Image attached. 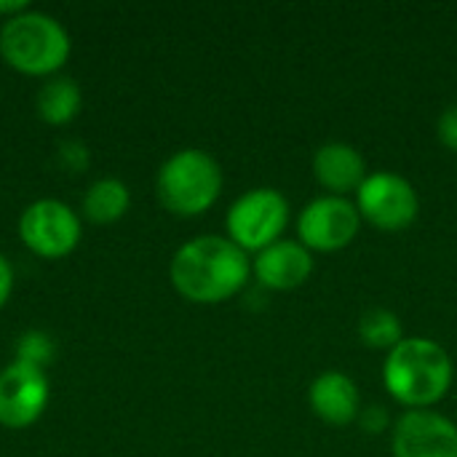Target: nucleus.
<instances>
[{"label": "nucleus", "mask_w": 457, "mask_h": 457, "mask_svg": "<svg viewBox=\"0 0 457 457\" xmlns=\"http://www.w3.org/2000/svg\"><path fill=\"white\" fill-rule=\"evenodd\" d=\"M289 214L292 209L281 190L252 187L230 204L225 230L238 249H244L246 254H257L284 238Z\"/></svg>", "instance_id": "39448f33"}, {"label": "nucleus", "mask_w": 457, "mask_h": 457, "mask_svg": "<svg viewBox=\"0 0 457 457\" xmlns=\"http://www.w3.org/2000/svg\"><path fill=\"white\" fill-rule=\"evenodd\" d=\"M51 356H54V343L43 332H27L16 340V359L19 361L35 364L43 370V364H48Z\"/></svg>", "instance_id": "f3484780"}, {"label": "nucleus", "mask_w": 457, "mask_h": 457, "mask_svg": "<svg viewBox=\"0 0 457 457\" xmlns=\"http://www.w3.org/2000/svg\"><path fill=\"white\" fill-rule=\"evenodd\" d=\"M51 388L48 378L40 367L13 359L0 372V426L19 431L32 426L46 404H48Z\"/></svg>", "instance_id": "1a4fd4ad"}, {"label": "nucleus", "mask_w": 457, "mask_h": 457, "mask_svg": "<svg viewBox=\"0 0 457 457\" xmlns=\"http://www.w3.org/2000/svg\"><path fill=\"white\" fill-rule=\"evenodd\" d=\"M169 278L187 303L220 305L249 284L252 257L228 236H198L174 252Z\"/></svg>", "instance_id": "f257e3e1"}, {"label": "nucleus", "mask_w": 457, "mask_h": 457, "mask_svg": "<svg viewBox=\"0 0 457 457\" xmlns=\"http://www.w3.org/2000/svg\"><path fill=\"white\" fill-rule=\"evenodd\" d=\"M455 378V367L445 345L431 337H404L386 353L383 386L394 402L407 410H431L439 404Z\"/></svg>", "instance_id": "f03ea898"}, {"label": "nucleus", "mask_w": 457, "mask_h": 457, "mask_svg": "<svg viewBox=\"0 0 457 457\" xmlns=\"http://www.w3.org/2000/svg\"><path fill=\"white\" fill-rule=\"evenodd\" d=\"M361 222L383 233H399L415 225L420 195L415 185L396 171H370L353 198Z\"/></svg>", "instance_id": "423d86ee"}, {"label": "nucleus", "mask_w": 457, "mask_h": 457, "mask_svg": "<svg viewBox=\"0 0 457 457\" xmlns=\"http://www.w3.org/2000/svg\"><path fill=\"white\" fill-rule=\"evenodd\" d=\"M394 457H457V426L436 410H407L391 431Z\"/></svg>", "instance_id": "9d476101"}, {"label": "nucleus", "mask_w": 457, "mask_h": 457, "mask_svg": "<svg viewBox=\"0 0 457 457\" xmlns=\"http://www.w3.org/2000/svg\"><path fill=\"white\" fill-rule=\"evenodd\" d=\"M252 276L270 292L300 289L313 276V252L297 238H281L252 257Z\"/></svg>", "instance_id": "9b49d317"}, {"label": "nucleus", "mask_w": 457, "mask_h": 457, "mask_svg": "<svg viewBox=\"0 0 457 457\" xmlns=\"http://www.w3.org/2000/svg\"><path fill=\"white\" fill-rule=\"evenodd\" d=\"M222 185V166L198 147H185L169 155L155 177L161 206L177 217H198L209 212L217 204Z\"/></svg>", "instance_id": "20e7f679"}, {"label": "nucleus", "mask_w": 457, "mask_h": 457, "mask_svg": "<svg viewBox=\"0 0 457 457\" xmlns=\"http://www.w3.org/2000/svg\"><path fill=\"white\" fill-rule=\"evenodd\" d=\"M11 292H13V268H11V262L0 254V308L8 303Z\"/></svg>", "instance_id": "aec40b11"}, {"label": "nucleus", "mask_w": 457, "mask_h": 457, "mask_svg": "<svg viewBox=\"0 0 457 457\" xmlns=\"http://www.w3.org/2000/svg\"><path fill=\"white\" fill-rule=\"evenodd\" d=\"M27 8H29V5H27V0H5V3H0V16L13 19V16L24 13Z\"/></svg>", "instance_id": "412c9836"}, {"label": "nucleus", "mask_w": 457, "mask_h": 457, "mask_svg": "<svg viewBox=\"0 0 457 457\" xmlns=\"http://www.w3.org/2000/svg\"><path fill=\"white\" fill-rule=\"evenodd\" d=\"M72 51L70 35L59 19L43 11H24L3 19L0 56L3 62L29 78H54L67 64Z\"/></svg>", "instance_id": "7ed1b4c3"}, {"label": "nucleus", "mask_w": 457, "mask_h": 457, "mask_svg": "<svg viewBox=\"0 0 457 457\" xmlns=\"http://www.w3.org/2000/svg\"><path fill=\"white\" fill-rule=\"evenodd\" d=\"M361 230L359 209L351 198L319 195L297 217V241L313 254H332L353 244Z\"/></svg>", "instance_id": "0eeeda50"}, {"label": "nucleus", "mask_w": 457, "mask_h": 457, "mask_svg": "<svg viewBox=\"0 0 457 457\" xmlns=\"http://www.w3.org/2000/svg\"><path fill=\"white\" fill-rule=\"evenodd\" d=\"M80 104H83V91L78 80L62 72L48 78L35 96V110L40 120L48 126H67L70 120H75Z\"/></svg>", "instance_id": "4468645a"}, {"label": "nucleus", "mask_w": 457, "mask_h": 457, "mask_svg": "<svg viewBox=\"0 0 457 457\" xmlns=\"http://www.w3.org/2000/svg\"><path fill=\"white\" fill-rule=\"evenodd\" d=\"M19 238L32 254L62 260L80 244V217L56 198H40L21 212Z\"/></svg>", "instance_id": "6e6552de"}, {"label": "nucleus", "mask_w": 457, "mask_h": 457, "mask_svg": "<svg viewBox=\"0 0 457 457\" xmlns=\"http://www.w3.org/2000/svg\"><path fill=\"white\" fill-rule=\"evenodd\" d=\"M356 423L367 431V434H383L391 428V412L383 407V404H370V407H361Z\"/></svg>", "instance_id": "a211bd4d"}, {"label": "nucleus", "mask_w": 457, "mask_h": 457, "mask_svg": "<svg viewBox=\"0 0 457 457\" xmlns=\"http://www.w3.org/2000/svg\"><path fill=\"white\" fill-rule=\"evenodd\" d=\"M313 177L327 190V195L348 198L356 195L361 182L370 177L364 155L348 142H327L313 153Z\"/></svg>", "instance_id": "ddd939ff"}, {"label": "nucleus", "mask_w": 457, "mask_h": 457, "mask_svg": "<svg viewBox=\"0 0 457 457\" xmlns=\"http://www.w3.org/2000/svg\"><path fill=\"white\" fill-rule=\"evenodd\" d=\"M359 340L372 351H394L404 340L402 319L388 308H367L359 319Z\"/></svg>", "instance_id": "dca6fc26"}, {"label": "nucleus", "mask_w": 457, "mask_h": 457, "mask_svg": "<svg viewBox=\"0 0 457 457\" xmlns=\"http://www.w3.org/2000/svg\"><path fill=\"white\" fill-rule=\"evenodd\" d=\"M436 137L450 153H457V104H447L436 118Z\"/></svg>", "instance_id": "6ab92c4d"}, {"label": "nucleus", "mask_w": 457, "mask_h": 457, "mask_svg": "<svg viewBox=\"0 0 457 457\" xmlns=\"http://www.w3.org/2000/svg\"><path fill=\"white\" fill-rule=\"evenodd\" d=\"M129 206H131V193L115 177L96 179L83 195V217L94 225H112L123 220Z\"/></svg>", "instance_id": "2eb2a0df"}, {"label": "nucleus", "mask_w": 457, "mask_h": 457, "mask_svg": "<svg viewBox=\"0 0 457 457\" xmlns=\"http://www.w3.org/2000/svg\"><path fill=\"white\" fill-rule=\"evenodd\" d=\"M308 407L321 423L343 428V426L356 423L361 412V394L353 378H348L345 372L329 370V372H321L308 386Z\"/></svg>", "instance_id": "f8f14e48"}]
</instances>
